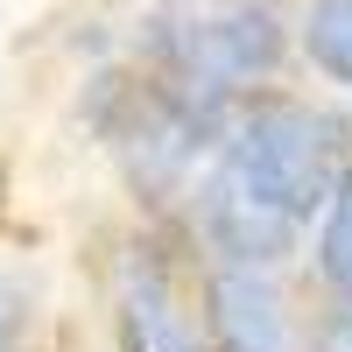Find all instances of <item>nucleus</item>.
<instances>
[{
  "mask_svg": "<svg viewBox=\"0 0 352 352\" xmlns=\"http://www.w3.org/2000/svg\"><path fill=\"white\" fill-rule=\"evenodd\" d=\"M345 162H352V120L345 113L289 99V92H254V99L232 106L219 155H212V176L310 232V219L324 212Z\"/></svg>",
  "mask_w": 352,
  "mask_h": 352,
  "instance_id": "1",
  "label": "nucleus"
},
{
  "mask_svg": "<svg viewBox=\"0 0 352 352\" xmlns=\"http://www.w3.org/2000/svg\"><path fill=\"white\" fill-rule=\"evenodd\" d=\"M176 226H127L106 254V331L113 352H212L197 317V268Z\"/></svg>",
  "mask_w": 352,
  "mask_h": 352,
  "instance_id": "2",
  "label": "nucleus"
},
{
  "mask_svg": "<svg viewBox=\"0 0 352 352\" xmlns=\"http://www.w3.org/2000/svg\"><path fill=\"white\" fill-rule=\"evenodd\" d=\"M190 268L212 352H303V310L275 268H232V261H190Z\"/></svg>",
  "mask_w": 352,
  "mask_h": 352,
  "instance_id": "3",
  "label": "nucleus"
},
{
  "mask_svg": "<svg viewBox=\"0 0 352 352\" xmlns=\"http://www.w3.org/2000/svg\"><path fill=\"white\" fill-rule=\"evenodd\" d=\"M303 261H310V282H317V296H324V303H352V162L338 169L324 212L310 219Z\"/></svg>",
  "mask_w": 352,
  "mask_h": 352,
  "instance_id": "4",
  "label": "nucleus"
},
{
  "mask_svg": "<svg viewBox=\"0 0 352 352\" xmlns=\"http://www.w3.org/2000/svg\"><path fill=\"white\" fill-rule=\"evenodd\" d=\"M296 56L317 85L352 99V0H303L296 8Z\"/></svg>",
  "mask_w": 352,
  "mask_h": 352,
  "instance_id": "5",
  "label": "nucleus"
},
{
  "mask_svg": "<svg viewBox=\"0 0 352 352\" xmlns=\"http://www.w3.org/2000/svg\"><path fill=\"white\" fill-rule=\"evenodd\" d=\"M0 352H36V296L8 261H0Z\"/></svg>",
  "mask_w": 352,
  "mask_h": 352,
  "instance_id": "6",
  "label": "nucleus"
},
{
  "mask_svg": "<svg viewBox=\"0 0 352 352\" xmlns=\"http://www.w3.org/2000/svg\"><path fill=\"white\" fill-rule=\"evenodd\" d=\"M303 352H352V303H324L303 317Z\"/></svg>",
  "mask_w": 352,
  "mask_h": 352,
  "instance_id": "7",
  "label": "nucleus"
},
{
  "mask_svg": "<svg viewBox=\"0 0 352 352\" xmlns=\"http://www.w3.org/2000/svg\"><path fill=\"white\" fill-rule=\"evenodd\" d=\"M8 204H14V169H8V148H0V219H8Z\"/></svg>",
  "mask_w": 352,
  "mask_h": 352,
  "instance_id": "8",
  "label": "nucleus"
}]
</instances>
